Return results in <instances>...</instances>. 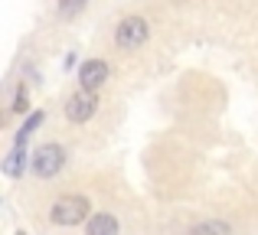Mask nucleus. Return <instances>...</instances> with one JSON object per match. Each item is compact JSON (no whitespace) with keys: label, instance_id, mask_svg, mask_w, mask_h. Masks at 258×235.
<instances>
[{"label":"nucleus","instance_id":"1","mask_svg":"<svg viewBox=\"0 0 258 235\" xmlns=\"http://www.w3.org/2000/svg\"><path fill=\"white\" fill-rule=\"evenodd\" d=\"M88 199L85 196H59L56 203L49 206V222L52 225H62V229H72V225L85 222L88 219Z\"/></svg>","mask_w":258,"mask_h":235},{"label":"nucleus","instance_id":"2","mask_svg":"<svg viewBox=\"0 0 258 235\" xmlns=\"http://www.w3.org/2000/svg\"><path fill=\"white\" fill-rule=\"evenodd\" d=\"M147 36H151V23H147L144 17H124V20H118V26H114V46L124 49V52L144 46Z\"/></svg>","mask_w":258,"mask_h":235},{"label":"nucleus","instance_id":"3","mask_svg":"<svg viewBox=\"0 0 258 235\" xmlns=\"http://www.w3.org/2000/svg\"><path fill=\"white\" fill-rule=\"evenodd\" d=\"M30 167L39 180H52L66 167V147L62 144H39L36 153L30 157Z\"/></svg>","mask_w":258,"mask_h":235},{"label":"nucleus","instance_id":"4","mask_svg":"<svg viewBox=\"0 0 258 235\" xmlns=\"http://www.w3.org/2000/svg\"><path fill=\"white\" fill-rule=\"evenodd\" d=\"M95 111H98V92H92V89H79L66 98V118L72 124H85Z\"/></svg>","mask_w":258,"mask_h":235},{"label":"nucleus","instance_id":"5","mask_svg":"<svg viewBox=\"0 0 258 235\" xmlns=\"http://www.w3.org/2000/svg\"><path fill=\"white\" fill-rule=\"evenodd\" d=\"M108 75H111V65H108L105 59H85V62L79 65V89L98 92L101 85L108 82Z\"/></svg>","mask_w":258,"mask_h":235},{"label":"nucleus","instance_id":"6","mask_svg":"<svg viewBox=\"0 0 258 235\" xmlns=\"http://www.w3.org/2000/svg\"><path fill=\"white\" fill-rule=\"evenodd\" d=\"M85 235H118V219L111 212H95L85 222Z\"/></svg>","mask_w":258,"mask_h":235},{"label":"nucleus","instance_id":"7","mask_svg":"<svg viewBox=\"0 0 258 235\" xmlns=\"http://www.w3.org/2000/svg\"><path fill=\"white\" fill-rule=\"evenodd\" d=\"M23 170H26V144H13V150L4 157V173L17 180Z\"/></svg>","mask_w":258,"mask_h":235},{"label":"nucleus","instance_id":"8","mask_svg":"<svg viewBox=\"0 0 258 235\" xmlns=\"http://www.w3.org/2000/svg\"><path fill=\"white\" fill-rule=\"evenodd\" d=\"M189 235H232L229 222H219V219H209V222H200L189 229Z\"/></svg>","mask_w":258,"mask_h":235},{"label":"nucleus","instance_id":"9","mask_svg":"<svg viewBox=\"0 0 258 235\" xmlns=\"http://www.w3.org/2000/svg\"><path fill=\"white\" fill-rule=\"evenodd\" d=\"M39 124H43V111H33V115L23 121V127L17 131V137H13V144H26V137H30V134L36 131Z\"/></svg>","mask_w":258,"mask_h":235},{"label":"nucleus","instance_id":"10","mask_svg":"<svg viewBox=\"0 0 258 235\" xmlns=\"http://www.w3.org/2000/svg\"><path fill=\"white\" fill-rule=\"evenodd\" d=\"M85 7H88V0H59L56 10H59V17H62V20H76Z\"/></svg>","mask_w":258,"mask_h":235},{"label":"nucleus","instance_id":"11","mask_svg":"<svg viewBox=\"0 0 258 235\" xmlns=\"http://www.w3.org/2000/svg\"><path fill=\"white\" fill-rule=\"evenodd\" d=\"M26 108H30V92H26V85L20 82L17 85V95H13V105H10V115H23Z\"/></svg>","mask_w":258,"mask_h":235},{"label":"nucleus","instance_id":"12","mask_svg":"<svg viewBox=\"0 0 258 235\" xmlns=\"http://www.w3.org/2000/svg\"><path fill=\"white\" fill-rule=\"evenodd\" d=\"M17 235H26V232H17Z\"/></svg>","mask_w":258,"mask_h":235}]
</instances>
